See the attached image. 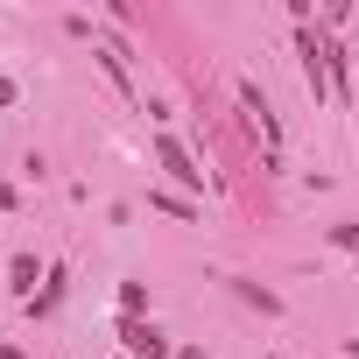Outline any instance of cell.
Returning a JSON list of instances; mask_svg holds the SVG:
<instances>
[{"label":"cell","instance_id":"6da1fadb","mask_svg":"<svg viewBox=\"0 0 359 359\" xmlns=\"http://www.w3.org/2000/svg\"><path fill=\"white\" fill-rule=\"evenodd\" d=\"M155 155H162V169L176 176V184H191V191L205 184V169H191V155H184V141H169V134H162V141H155Z\"/></svg>","mask_w":359,"mask_h":359},{"label":"cell","instance_id":"5b68a950","mask_svg":"<svg viewBox=\"0 0 359 359\" xmlns=\"http://www.w3.org/2000/svg\"><path fill=\"white\" fill-rule=\"evenodd\" d=\"M184 359H205V352H184Z\"/></svg>","mask_w":359,"mask_h":359},{"label":"cell","instance_id":"277c9868","mask_svg":"<svg viewBox=\"0 0 359 359\" xmlns=\"http://www.w3.org/2000/svg\"><path fill=\"white\" fill-rule=\"evenodd\" d=\"M331 240H338L345 254H359V226H331Z\"/></svg>","mask_w":359,"mask_h":359},{"label":"cell","instance_id":"7a4b0ae2","mask_svg":"<svg viewBox=\"0 0 359 359\" xmlns=\"http://www.w3.org/2000/svg\"><path fill=\"white\" fill-rule=\"evenodd\" d=\"M120 338H127L141 359H162V352H169V338H162L155 324H141V317H127V324H120Z\"/></svg>","mask_w":359,"mask_h":359},{"label":"cell","instance_id":"3957f363","mask_svg":"<svg viewBox=\"0 0 359 359\" xmlns=\"http://www.w3.org/2000/svg\"><path fill=\"white\" fill-rule=\"evenodd\" d=\"M141 303H148V289H141V282H127V289H120V310H127V317H141Z\"/></svg>","mask_w":359,"mask_h":359}]
</instances>
